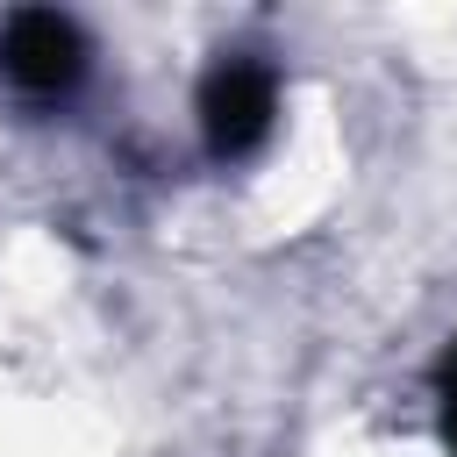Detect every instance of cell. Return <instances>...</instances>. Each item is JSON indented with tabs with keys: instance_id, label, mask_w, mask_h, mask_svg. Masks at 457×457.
I'll list each match as a JSON object with an SVG mask.
<instances>
[{
	"instance_id": "6da1fadb",
	"label": "cell",
	"mask_w": 457,
	"mask_h": 457,
	"mask_svg": "<svg viewBox=\"0 0 457 457\" xmlns=\"http://www.w3.org/2000/svg\"><path fill=\"white\" fill-rule=\"evenodd\" d=\"M86 64H93V50H86V36H79L71 14H57V7H21V14L0 21V79H7L14 100H29V107H64V100L86 86Z\"/></svg>"
},
{
	"instance_id": "7a4b0ae2",
	"label": "cell",
	"mask_w": 457,
	"mask_h": 457,
	"mask_svg": "<svg viewBox=\"0 0 457 457\" xmlns=\"http://www.w3.org/2000/svg\"><path fill=\"white\" fill-rule=\"evenodd\" d=\"M278 121V71L250 50H228L207 79H200V143L214 164H243L271 143Z\"/></svg>"
},
{
	"instance_id": "3957f363",
	"label": "cell",
	"mask_w": 457,
	"mask_h": 457,
	"mask_svg": "<svg viewBox=\"0 0 457 457\" xmlns=\"http://www.w3.org/2000/svg\"><path fill=\"white\" fill-rule=\"evenodd\" d=\"M436 421H443V443H450V457H457V343H450L443 364H436Z\"/></svg>"
}]
</instances>
